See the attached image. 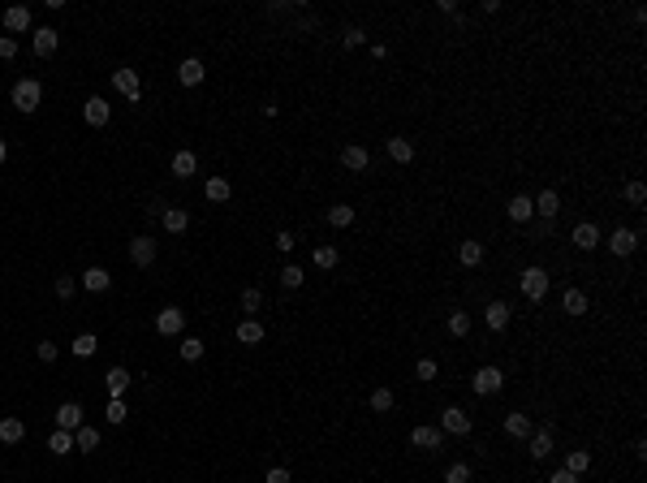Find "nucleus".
Masks as SVG:
<instances>
[{
	"label": "nucleus",
	"mask_w": 647,
	"mask_h": 483,
	"mask_svg": "<svg viewBox=\"0 0 647 483\" xmlns=\"http://www.w3.org/2000/svg\"><path fill=\"white\" fill-rule=\"evenodd\" d=\"M39 100H43V87L35 83V78H22V83L13 87V108H18V112H35Z\"/></svg>",
	"instance_id": "1"
},
{
	"label": "nucleus",
	"mask_w": 647,
	"mask_h": 483,
	"mask_svg": "<svg viewBox=\"0 0 647 483\" xmlns=\"http://www.w3.org/2000/svg\"><path fill=\"white\" fill-rule=\"evenodd\" d=\"M518 285H522V294H527L531 302H540V298L548 294V285H553V277H548L544 268H527V272H522V281H518Z\"/></svg>",
	"instance_id": "2"
},
{
	"label": "nucleus",
	"mask_w": 647,
	"mask_h": 483,
	"mask_svg": "<svg viewBox=\"0 0 647 483\" xmlns=\"http://www.w3.org/2000/svg\"><path fill=\"white\" fill-rule=\"evenodd\" d=\"M500 384H505V376H500V367H479V372H475V380H471V389H475L479 397H492V393H500Z\"/></svg>",
	"instance_id": "3"
},
{
	"label": "nucleus",
	"mask_w": 647,
	"mask_h": 483,
	"mask_svg": "<svg viewBox=\"0 0 647 483\" xmlns=\"http://www.w3.org/2000/svg\"><path fill=\"white\" fill-rule=\"evenodd\" d=\"M441 427L449 431V436H471V414L458 410V406H449V410L441 414Z\"/></svg>",
	"instance_id": "4"
},
{
	"label": "nucleus",
	"mask_w": 647,
	"mask_h": 483,
	"mask_svg": "<svg viewBox=\"0 0 647 483\" xmlns=\"http://www.w3.org/2000/svg\"><path fill=\"white\" fill-rule=\"evenodd\" d=\"M182 328H186V311H177V307H165V311L156 315V332H160V336H177Z\"/></svg>",
	"instance_id": "5"
},
{
	"label": "nucleus",
	"mask_w": 647,
	"mask_h": 483,
	"mask_svg": "<svg viewBox=\"0 0 647 483\" xmlns=\"http://www.w3.org/2000/svg\"><path fill=\"white\" fill-rule=\"evenodd\" d=\"M56 427L61 431H78L83 427V406H78V401H61L56 406Z\"/></svg>",
	"instance_id": "6"
},
{
	"label": "nucleus",
	"mask_w": 647,
	"mask_h": 483,
	"mask_svg": "<svg viewBox=\"0 0 647 483\" xmlns=\"http://www.w3.org/2000/svg\"><path fill=\"white\" fill-rule=\"evenodd\" d=\"M112 87H117V91L125 95L129 104H138V95H142V87H138V74H134V69H117V74H112Z\"/></svg>",
	"instance_id": "7"
},
{
	"label": "nucleus",
	"mask_w": 647,
	"mask_h": 483,
	"mask_svg": "<svg viewBox=\"0 0 647 483\" xmlns=\"http://www.w3.org/2000/svg\"><path fill=\"white\" fill-rule=\"evenodd\" d=\"M410 444L423 449V453H432V449L445 444V431H441V427H414V431H410Z\"/></svg>",
	"instance_id": "8"
},
{
	"label": "nucleus",
	"mask_w": 647,
	"mask_h": 483,
	"mask_svg": "<svg viewBox=\"0 0 647 483\" xmlns=\"http://www.w3.org/2000/svg\"><path fill=\"white\" fill-rule=\"evenodd\" d=\"M83 117H87V125H108L112 104H104V95H91V100L83 104Z\"/></svg>",
	"instance_id": "9"
},
{
	"label": "nucleus",
	"mask_w": 647,
	"mask_h": 483,
	"mask_svg": "<svg viewBox=\"0 0 647 483\" xmlns=\"http://www.w3.org/2000/svg\"><path fill=\"white\" fill-rule=\"evenodd\" d=\"M483 324L492 332H505L509 328V302H488V307H483Z\"/></svg>",
	"instance_id": "10"
},
{
	"label": "nucleus",
	"mask_w": 647,
	"mask_h": 483,
	"mask_svg": "<svg viewBox=\"0 0 647 483\" xmlns=\"http://www.w3.org/2000/svg\"><path fill=\"white\" fill-rule=\"evenodd\" d=\"M635 246H639V233L635 229H613L608 233V250L613 255H635Z\"/></svg>",
	"instance_id": "11"
},
{
	"label": "nucleus",
	"mask_w": 647,
	"mask_h": 483,
	"mask_svg": "<svg viewBox=\"0 0 647 483\" xmlns=\"http://www.w3.org/2000/svg\"><path fill=\"white\" fill-rule=\"evenodd\" d=\"M129 259H134L138 268H151L156 264V242L151 237H134L129 242Z\"/></svg>",
	"instance_id": "12"
},
{
	"label": "nucleus",
	"mask_w": 647,
	"mask_h": 483,
	"mask_svg": "<svg viewBox=\"0 0 647 483\" xmlns=\"http://www.w3.org/2000/svg\"><path fill=\"white\" fill-rule=\"evenodd\" d=\"M203 74H207V65H203L199 56H186L182 65H177V78H182L186 87H199V83H203Z\"/></svg>",
	"instance_id": "13"
},
{
	"label": "nucleus",
	"mask_w": 647,
	"mask_h": 483,
	"mask_svg": "<svg viewBox=\"0 0 647 483\" xmlns=\"http://www.w3.org/2000/svg\"><path fill=\"white\" fill-rule=\"evenodd\" d=\"M56 47H61V35H56L52 26H39L35 30V56H52Z\"/></svg>",
	"instance_id": "14"
},
{
	"label": "nucleus",
	"mask_w": 647,
	"mask_h": 483,
	"mask_svg": "<svg viewBox=\"0 0 647 483\" xmlns=\"http://www.w3.org/2000/svg\"><path fill=\"white\" fill-rule=\"evenodd\" d=\"M574 246L578 250H595V246H600V229H595L591 220H582L578 229H574Z\"/></svg>",
	"instance_id": "15"
},
{
	"label": "nucleus",
	"mask_w": 647,
	"mask_h": 483,
	"mask_svg": "<svg viewBox=\"0 0 647 483\" xmlns=\"http://www.w3.org/2000/svg\"><path fill=\"white\" fill-rule=\"evenodd\" d=\"M5 30H13V35H22V30H30V9H26V5H13V9H5Z\"/></svg>",
	"instance_id": "16"
},
{
	"label": "nucleus",
	"mask_w": 647,
	"mask_h": 483,
	"mask_svg": "<svg viewBox=\"0 0 647 483\" xmlns=\"http://www.w3.org/2000/svg\"><path fill=\"white\" fill-rule=\"evenodd\" d=\"M505 212H509V220H518V224H527L531 216H535V203H531L527 195H513V199H509V207H505Z\"/></svg>",
	"instance_id": "17"
},
{
	"label": "nucleus",
	"mask_w": 647,
	"mask_h": 483,
	"mask_svg": "<svg viewBox=\"0 0 647 483\" xmlns=\"http://www.w3.org/2000/svg\"><path fill=\"white\" fill-rule=\"evenodd\" d=\"M22 436H26V423H22V418H13V414L0 418V440H5V444H22Z\"/></svg>",
	"instance_id": "18"
},
{
	"label": "nucleus",
	"mask_w": 647,
	"mask_h": 483,
	"mask_svg": "<svg viewBox=\"0 0 647 483\" xmlns=\"http://www.w3.org/2000/svg\"><path fill=\"white\" fill-rule=\"evenodd\" d=\"M160 220H165V229H169V233H186V229H190L186 207H165V216H160Z\"/></svg>",
	"instance_id": "19"
},
{
	"label": "nucleus",
	"mask_w": 647,
	"mask_h": 483,
	"mask_svg": "<svg viewBox=\"0 0 647 483\" xmlns=\"http://www.w3.org/2000/svg\"><path fill=\"white\" fill-rule=\"evenodd\" d=\"M212 203H229V195H233V186H229V177H207V190H203Z\"/></svg>",
	"instance_id": "20"
},
{
	"label": "nucleus",
	"mask_w": 647,
	"mask_h": 483,
	"mask_svg": "<svg viewBox=\"0 0 647 483\" xmlns=\"http://www.w3.org/2000/svg\"><path fill=\"white\" fill-rule=\"evenodd\" d=\"M548 453H553V427L531 431V458H548Z\"/></svg>",
	"instance_id": "21"
},
{
	"label": "nucleus",
	"mask_w": 647,
	"mask_h": 483,
	"mask_svg": "<svg viewBox=\"0 0 647 483\" xmlns=\"http://www.w3.org/2000/svg\"><path fill=\"white\" fill-rule=\"evenodd\" d=\"M108 285H112V277H108L104 268H87L83 272V289H91V294H104Z\"/></svg>",
	"instance_id": "22"
},
{
	"label": "nucleus",
	"mask_w": 647,
	"mask_h": 483,
	"mask_svg": "<svg viewBox=\"0 0 647 483\" xmlns=\"http://www.w3.org/2000/svg\"><path fill=\"white\" fill-rule=\"evenodd\" d=\"M388 160L410 164V160H414V142H410V138H388Z\"/></svg>",
	"instance_id": "23"
},
{
	"label": "nucleus",
	"mask_w": 647,
	"mask_h": 483,
	"mask_svg": "<svg viewBox=\"0 0 647 483\" xmlns=\"http://www.w3.org/2000/svg\"><path fill=\"white\" fill-rule=\"evenodd\" d=\"M341 164H346V169H354V173H363V169L371 164V155H367V147H354V142H350V147L341 151Z\"/></svg>",
	"instance_id": "24"
},
{
	"label": "nucleus",
	"mask_w": 647,
	"mask_h": 483,
	"mask_svg": "<svg viewBox=\"0 0 647 483\" xmlns=\"http://www.w3.org/2000/svg\"><path fill=\"white\" fill-rule=\"evenodd\" d=\"M531 203H535V216H548V220H553V216L561 212V199H557V190H544V195H540V199H531Z\"/></svg>",
	"instance_id": "25"
},
{
	"label": "nucleus",
	"mask_w": 647,
	"mask_h": 483,
	"mask_svg": "<svg viewBox=\"0 0 647 483\" xmlns=\"http://www.w3.org/2000/svg\"><path fill=\"white\" fill-rule=\"evenodd\" d=\"M505 431H509L513 440H527V436H531V418H527V414H518V410L505 414Z\"/></svg>",
	"instance_id": "26"
},
{
	"label": "nucleus",
	"mask_w": 647,
	"mask_h": 483,
	"mask_svg": "<svg viewBox=\"0 0 647 483\" xmlns=\"http://www.w3.org/2000/svg\"><path fill=\"white\" fill-rule=\"evenodd\" d=\"M561 307H565V315H587V294L582 289H565Z\"/></svg>",
	"instance_id": "27"
},
{
	"label": "nucleus",
	"mask_w": 647,
	"mask_h": 483,
	"mask_svg": "<svg viewBox=\"0 0 647 483\" xmlns=\"http://www.w3.org/2000/svg\"><path fill=\"white\" fill-rule=\"evenodd\" d=\"M237 341H242V345H259V341H264V324L242 319V324H237Z\"/></svg>",
	"instance_id": "28"
},
{
	"label": "nucleus",
	"mask_w": 647,
	"mask_h": 483,
	"mask_svg": "<svg viewBox=\"0 0 647 483\" xmlns=\"http://www.w3.org/2000/svg\"><path fill=\"white\" fill-rule=\"evenodd\" d=\"M70 350L78 354V358H91V354H95V350H100V336H95V332H78V336H74V345H70Z\"/></svg>",
	"instance_id": "29"
},
{
	"label": "nucleus",
	"mask_w": 647,
	"mask_h": 483,
	"mask_svg": "<svg viewBox=\"0 0 647 483\" xmlns=\"http://www.w3.org/2000/svg\"><path fill=\"white\" fill-rule=\"evenodd\" d=\"M458 259H462L466 268H479V264H483V242H462V246H458Z\"/></svg>",
	"instance_id": "30"
},
{
	"label": "nucleus",
	"mask_w": 647,
	"mask_h": 483,
	"mask_svg": "<svg viewBox=\"0 0 647 483\" xmlns=\"http://www.w3.org/2000/svg\"><path fill=\"white\" fill-rule=\"evenodd\" d=\"M47 449H52L56 458H65V453H70V449H78V444H74V431H61V427H56L52 436H47Z\"/></svg>",
	"instance_id": "31"
},
{
	"label": "nucleus",
	"mask_w": 647,
	"mask_h": 483,
	"mask_svg": "<svg viewBox=\"0 0 647 483\" xmlns=\"http://www.w3.org/2000/svg\"><path fill=\"white\" fill-rule=\"evenodd\" d=\"M173 173H177V177H194V173H199V160H194V151H177V155H173Z\"/></svg>",
	"instance_id": "32"
},
{
	"label": "nucleus",
	"mask_w": 647,
	"mask_h": 483,
	"mask_svg": "<svg viewBox=\"0 0 647 483\" xmlns=\"http://www.w3.org/2000/svg\"><path fill=\"white\" fill-rule=\"evenodd\" d=\"M104 384H108V393H112V397H121V393L129 389V372H125V367H112V372L104 376Z\"/></svg>",
	"instance_id": "33"
},
{
	"label": "nucleus",
	"mask_w": 647,
	"mask_h": 483,
	"mask_svg": "<svg viewBox=\"0 0 647 483\" xmlns=\"http://www.w3.org/2000/svg\"><path fill=\"white\" fill-rule=\"evenodd\" d=\"M74 444H78V449H83V453H91V449H95V444H100V431H95V427H87V423H83V427H78V431H74Z\"/></svg>",
	"instance_id": "34"
},
{
	"label": "nucleus",
	"mask_w": 647,
	"mask_h": 483,
	"mask_svg": "<svg viewBox=\"0 0 647 483\" xmlns=\"http://www.w3.org/2000/svg\"><path fill=\"white\" fill-rule=\"evenodd\" d=\"M587 466H591V453H587V449H574V453L565 458V471H570V475H582Z\"/></svg>",
	"instance_id": "35"
},
{
	"label": "nucleus",
	"mask_w": 647,
	"mask_h": 483,
	"mask_svg": "<svg viewBox=\"0 0 647 483\" xmlns=\"http://www.w3.org/2000/svg\"><path fill=\"white\" fill-rule=\"evenodd\" d=\"M203 350H207V345L199 341V336H182V358H186V363H199Z\"/></svg>",
	"instance_id": "36"
},
{
	"label": "nucleus",
	"mask_w": 647,
	"mask_h": 483,
	"mask_svg": "<svg viewBox=\"0 0 647 483\" xmlns=\"http://www.w3.org/2000/svg\"><path fill=\"white\" fill-rule=\"evenodd\" d=\"M328 224H337V229H346V224H354V207H346V203L328 207Z\"/></svg>",
	"instance_id": "37"
},
{
	"label": "nucleus",
	"mask_w": 647,
	"mask_h": 483,
	"mask_svg": "<svg viewBox=\"0 0 647 483\" xmlns=\"http://www.w3.org/2000/svg\"><path fill=\"white\" fill-rule=\"evenodd\" d=\"M302 281H306V272H302L298 264H285V268H281V285H285V289H298Z\"/></svg>",
	"instance_id": "38"
},
{
	"label": "nucleus",
	"mask_w": 647,
	"mask_h": 483,
	"mask_svg": "<svg viewBox=\"0 0 647 483\" xmlns=\"http://www.w3.org/2000/svg\"><path fill=\"white\" fill-rule=\"evenodd\" d=\"M449 332L453 336H466V332H471V315H466V311H449Z\"/></svg>",
	"instance_id": "39"
},
{
	"label": "nucleus",
	"mask_w": 647,
	"mask_h": 483,
	"mask_svg": "<svg viewBox=\"0 0 647 483\" xmlns=\"http://www.w3.org/2000/svg\"><path fill=\"white\" fill-rule=\"evenodd\" d=\"M371 410H376V414L393 410V389H376V393H371Z\"/></svg>",
	"instance_id": "40"
},
{
	"label": "nucleus",
	"mask_w": 647,
	"mask_h": 483,
	"mask_svg": "<svg viewBox=\"0 0 647 483\" xmlns=\"http://www.w3.org/2000/svg\"><path fill=\"white\" fill-rule=\"evenodd\" d=\"M311 259H315V268H324V272H328V268H337V246H315V255H311Z\"/></svg>",
	"instance_id": "41"
},
{
	"label": "nucleus",
	"mask_w": 647,
	"mask_h": 483,
	"mask_svg": "<svg viewBox=\"0 0 647 483\" xmlns=\"http://www.w3.org/2000/svg\"><path fill=\"white\" fill-rule=\"evenodd\" d=\"M259 307H264V294H259L255 285H246V289H242V311L251 315V311H259Z\"/></svg>",
	"instance_id": "42"
},
{
	"label": "nucleus",
	"mask_w": 647,
	"mask_h": 483,
	"mask_svg": "<svg viewBox=\"0 0 647 483\" xmlns=\"http://www.w3.org/2000/svg\"><path fill=\"white\" fill-rule=\"evenodd\" d=\"M104 418H108V423H125V418H129L125 401H121V397H112V401H108V410H104Z\"/></svg>",
	"instance_id": "43"
},
{
	"label": "nucleus",
	"mask_w": 647,
	"mask_h": 483,
	"mask_svg": "<svg viewBox=\"0 0 647 483\" xmlns=\"http://www.w3.org/2000/svg\"><path fill=\"white\" fill-rule=\"evenodd\" d=\"M445 483H471V466H466V462H453L449 471H445Z\"/></svg>",
	"instance_id": "44"
},
{
	"label": "nucleus",
	"mask_w": 647,
	"mask_h": 483,
	"mask_svg": "<svg viewBox=\"0 0 647 483\" xmlns=\"http://www.w3.org/2000/svg\"><path fill=\"white\" fill-rule=\"evenodd\" d=\"M626 203L643 207V203H647V186H643V182H630V186H626Z\"/></svg>",
	"instance_id": "45"
},
{
	"label": "nucleus",
	"mask_w": 647,
	"mask_h": 483,
	"mask_svg": "<svg viewBox=\"0 0 647 483\" xmlns=\"http://www.w3.org/2000/svg\"><path fill=\"white\" fill-rule=\"evenodd\" d=\"M52 289H56V298H61V302H70V298H74V289H78V281H74V277H56Z\"/></svg>",
	"instance_id": "46"
},
{
	"label": "nucleus",
	"mask_w": 647,
	"mask_h": 483,
	"mask_svg": "<svg viewBox=\"0 0 647 483\" xmlns=\"http://www.w3.org/2000/svg\"><path fill=\"white\" fill-rule=\"evenodd\" d=\"M18 56V39L13 35H0V61H13Z\"/></svg>",
	"instance_id": "47"
},
{
	"label": "nucleus",
	"mask_w": 647,
	"mask_h": 483,
	"mask_svg": "<svg viewBox=\"0 0 647 483\" xmlns=\"http://www.w3.org/2000/svg\"><path fill=\"white\" fill-rule=\"evenodd\" d=\"M414 376H418V380H436V363H432V358H418Z\"/></svg>",
	"instance_id": "48"
},
{
	"label": "nucleus",
	"mask_w": 647,
	"mask_h": 483,
	"mask_svg": "<svg viewBox=\"0 0 647 483\" xmlns=\"http://www.w3.org/2000/svg\"><path fill=\"white\" fill-rule=\"evenodd\" d=\"M341 39H346V47H363V43H367V35H363V30H359V26H350V30H346V35H341Z\"/></svg>",
	"instance_id": "49"
},
{
	"label": "nucleus",
	"mask_w": 647,
	"mask_h": 483,
	"mask_svg": "<svg viewBox=\"0 0 647 483\" xmlns=\"http://www.w3.org/2000/svg\"><path fill=\"white\" fill-rule=\"evenodd\" d=\"M35 354H39V363H56V345H52V341H39Z\"/></svg>",
	"instance_id": "50"
},
{
	"label": "nucleus",
	"mask_w": 647,
	"mask_h": 483,
	"mask_svg": "<svg viewBox=\"0 0 647 483\" xmlns=\"http://www.w3.org/2000/svg\"><path fill=\"white\" fill-rule=\"evenodd\" d=\"M264 483H289V471L285 466H272V471L264 475Z\"/></svg>",
	"instance_id": "51"
},
{
	"label": "nucleus",
	"mask_w": 647,
	"mask_h": 483,
	"mask_svg": "<svg viewBox=\"0 0 647 483\" xmlns=\"http://www.w3.org/2000/svg\"><path fill=\"white\" fill-rule=\"evenodd\" d=\"M277 250H285V255L294 250V233H277Z\"/></svg>",
	"instance_id": "52"
},
{
	"label": "nucleus",
	"mask_w": 647,
	"mask_h": 483,
	"mask_svg": "<svg viewBox=\"0 0 647 483\" xmlns=\"http://www.w3.org/2000/svg\"><path fill=\"white\" fill-rule=\"evenodd\" d=\"M548 483H578V475H570V471H557V475L548 479Z\"/></svg>",
	"instance_id": "53"
},
{
	"label": "nucleus",
	"mask_w": 647,
	"mask_h": 483,
	"mask_svg": "<svg viewBox=\"0 0 647 483\" xmlns=\"http://www.w3.org/2000/svg\"><path fill=\"white\" fill-rule=\"evenodd\" d=\"M5 155H9V147H5V138H0V164H5Z\"/></svg>",
	"instance_id": "54"
}]
</instances>
